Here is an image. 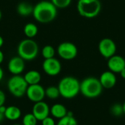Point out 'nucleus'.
<instances>
[{"mask_svg": "<svg viewBox=\"0 0 125 125\" xmlns=\"http://www.w3.org/2000/svg\"><path fill=\"white\" fill-rule=\"evenodd\" d=\"M5 100H6L5 94H4V92L0 89V106L4 105V104L5 103Z\"/></svg>", "mask_w": 125, "mask_h": 125, "instance_id": "nucleus-27", "label": "nucleus"}, {"mask_svg": "<svg viewBox=\"0 0 125 125\" xmlns=\"http://www.w3.org/2000/svg\"><path fill=\"white\" fill-rule=\"evenodd\" d=\"M34 7L29 2L21 1L17 5V12L21 16H28L32 15Z\"/></svg>", "mask_w": 125, "mask_h": 125, "instance_id": "nucleus-18", "label": "nucleus"}, {"mask_svg": "<svg viewBox=\"0 0 125 125\" xmlns=\"http://www.w3.org/2000/svg\"><path fill=\"white\" fill-rule=\"evenodd\" d=\"M122 106H123V111H124V114H125V103H124V105H123Z\"/></svg>", "mask_w": 125, "mask_h": 125, "instance_id": "nucleus-34", "label": "nucleus"}, {"mask_svg": "<svg viewBox=\"0 0 125 125\" xmlns=\"http://www.w3.org/2000/svg\"><path fill=\"white\" fill-rule=\"evenodd\" d=\"M58 89L60 96L65 99H73L80 92V82L72 76L63 78L59 83Z\"/></svg>", "mask_w": 125, "mask_h": 125, "instance_id": "nucleus-2", "label": "nucleus"}, {"mask_svg": "<svg viewBox=\"0 0 125 125\" xmlns=\"http://www.w3.org/2000/svg\"><path fill=\"white\" fill-rule=\"evenodd\" d=\"M111 113H112V114H114V116H121L122 114H124L123 106L122 105H120L119 104L114 105L111 108Z\"/></svg>", "mask_w": 125, "mask_h": 125, "instance_id": "nucleus-25", "label": "nucleus"}, {"mask_svg": "<svg viewBox=\"0 0 125 125\" xmlns=\"http://www.w3.org/2000/svg\"><path fill=\"white\" fill-rule=\"evenodd\" d=\"M31 114L35 116L37 121L42 122L45 118L49 116L50 108L46 103L40 101L34 104Z\"/></svg>", "mask_w": 125, "mask_h": 125, "instance_id": "nucleus-11", "label": "nucleus"}, {"mask_svg": "<svg viewBox=\"0 0 125 125\" xmlns=\"http://www.w3.org/2000/svg\"><path fill=\"white\" fill-rule=\"evenodd\" d=\"M42 70L48 75L56 76L60 73L62 70V64L60 62L54 57L46 59L42 63Z\"/></svg>", "mask_w": 125, "mask_h": 125, "instance_id": "nucleus-9", "label": "nucleus"}, {"mask_svg": "<svg viewBox=\"0 0 125 125\" xmlns=\"http://www.w3.org/2000/svg\"><path fill=\"white\" fill-rule=\"evenodd\" d=\"M119 73H120V75H121V77H122V78L125 79V68H124Z\"/></svg>", "mask_w": 125, "mask_h": 125, "instance_id": "nucleus-30", "label": "nucleus"}, {"mask_svg": "<svg viewBox=\"0 0 125 125\" xmlns=\"http://www.w3.org/2000/svg\"><path fill=\"white\" fill-rule=\"evenodd\" d=\"M56 125H78V122L73 114L67 112V115L60 119Z\"/></svg>", "mask_w": 125, "mask_h": 125, "instance_id": "nucleus-20", "label": "nucleus"}, {"mask_svg": "<svg viewBox=\"0 0 125 125\" xmlns=\"http://www.w3.org/2000/svg\"><path fill=\"white\" fill-rule=\"evenodd\" d=\"M1 12L0 10V20H1Z\"/></svg>", "mask_w": 125, "mask_h": 125, "instance_id": "nucleus-35", "label": "nucleus"}, {"mask_svg": "<svg viewBox=\"0 0 125 125\" xmlns=\"http://www.w3.org/2000/svg\"><path fill=\"white\" fill-rule=\"evenodd\" d=\"M45 96L51 100L57 99L60 96V93L59 91L58 87L56 86H48L46 89H45Z\"/></svg>", "mask_w": 125, "mask_h": 125, "instance_id": "nucleus-21", "label": "nucleus"}, {"mask_svg": "<svg viewBox=\"0 0 125 125\" xmlns=\"http://www.w3.org/2000/svg\"><path fill=\"white\" fill-rule=\"evenodd\" d=\"M98 50L102 56L108 59L116 54V45L113 40L110 38H104L100 41Z\"/></svg>", "mask_w": 125, "mask_h": 125, "instance_id": "nucleus-8", "label": "nucleus"}, {"mask_svg": "<svg viewBox=\"0 0 125 125\" xmlns=\"http://www.w3.org/2000/svg\"><path fill=\"white\" fill-rule=\"evenodd\" d=\"M6 108H7V107H5V106H4V105L0 106V112L4 114V112H5V111H6Z\"/></svg>", "mask_w": 125, "mask_h": 125, "instance_id": "nucleus-29", "label": "nucleus"}, {"mask_svg": "<svg viewBox=\"0 0 125 125\" xmlns=\"http://www.w3.org/2000/svg\"><path fill=\"white\" fill-rule=\"evenodd\" d=\"M102 9L100 0H78L77 10L79 15L86 18H94L97 17Z\"/></svg>", "mask_w": 125, "mask_h": 125, "instance_id": "nucleus-4", "label": "nucleus"}, {"mask_svg": "<svg viewBox=\"0 0 125 125\" xmlns=\"http://www.w3.org/2000/svg\"><path fill=\"white\" fill-rule=\"evenodd\" d=\"M3 77H4V72H3V70L1 69V67H0V81L2 80Z\"/></svg>", "mask_w": 125, "mask_h": 125, "instance_id": "nucleus-31", "label": "nucleus"}, {"mask_svg": "<svg viewBox=\"0 0 125 125\" xmlns=\"http://www.w3.org/2000/svg\"><path fill=\"white\" fill-rule=\"evenodd\" d=\"M28 85H34L40 83L41 81V75L37 70H30L23 76Z\"/></svg>", "mask_w": 125, "mask_h": 125, "instance_id": "nucleus-17", "label": "nucleus"}, {"mask_svg": "<svg viewBox=\"0 0 125 125\" xmlns=\"http://www.w3.org/2000/svg\"><path fill=\"white\" fill-rule=\"evenodd\" d=\"M28 84L23 77L20 75L12 76L7 82V89L10 93L15 97H22L26 94Z\"/></svg>", "mask_w": 125, "mask_h": 125, "instance_id": "nucleus-6", "label": "nucleus"}, {"mask_svg": "<svg viewBox=\"0 0 125 125\" xmlns=\"http://www.w3.org/2000/svg\"><path fill=\"white\" fill-rule=\"evenodd\" d=\"M42 57L46 59H51L54 57L55 55V49L53 48V47L52 45H45L42 48Z\"/></svg>", "mask_w": 125, "mask_h": 125, "instance_id": "nucleus-22", "label": "nucleus"}, {"mask_svg": "<svg viewBox=\"0 0 125 125\" xmlns=\"http://www.w3.org/2000/svg\"><path fill=\"white\" fill-rule=\"evenodd\" d=\"M99 80L103 88L105 89H111L114 87L116 83V77L115 73L110 70L103 73Z\"/></svg>", "mask_w": 125, "mask_h": 125, "instance_id": "nucleus-14", "label": "nucleus"}, {"mask_svg": "<svg viewBox=\"0 0 125 125\" xmlns=\"http://www.w3.org/2000/svg\"><path fill=\"white\" fill-rule=\"evenodd\" d=\"M32 15L39 23H48L57 15V8L51 1L42 0L34 6Z\"/></svg>", "mask_w": 125, "mask_h": 125, "instance_id": "nucleus-1", "label": "nucleus"}, {"mask_svg": "<svg viewBox=\"0 0 125 125\" xmlns=\"http://www.w3.org/2000/svg\"><path fill=\"white\" fill-rule=\"evenodd\" d=\"M4 118V114H2V113H1V112H0V122H1L3 121Z\"/></svg>", "mask_w": 125, "mask_h": 125, "instance_id": "nucleus-33", "label": "nucleus"}, {"mask_svg": "<svg viewBox=\"0 0 125 125\" xmlns=\"http://www.w3.org/2000/svg\"><path fill=\"white\" fill-rule=\"evenodd\" d=\"M18 125V124H15V125Z\"/></svg>", "mask_w": 125, "mask_h": 125, "instance_id": "nucleus-36", "label": "nucleus"}, {"mask_svg": "<svg viewBox=\"0 0 125 125\" xmlns=\"http://www.w3.org/2000/svg\"><path fill=\"white\" fill-rule=\"evenodd\" d=\"M7 68L9 72L13 75L21 74L25 69V61L20 56H14L10 59Z\"/></svg>", "mask_w": 125, "mask_h": 125, "instance_id": "nucleus-12", "label": "nucleus"}, {"mask_svg": "<svg viewBox=\"0 0 125 125\" xmlns=\"http://www.w3.org/2000/svg\"><path fill=\"white\" fill-rule=\"evenodd\" d=\"M26 95L29 100L34 103L42 101L45 97V89L39 83L34 85H29L26 89Z\"/></svg>", "mask_w": 125, "mask_h": 125, "instance_id": "nucleus-10", "label": "nucleus"}, {"mask_svg": "<svg viewBox=\"0 0 125 125\" xmlns=\"http://www.w3.org/2000/svg\"><path fill=\"white\" fill-rule=\"evenodd\" d=\"M42 125H56V123L53 118L48 116L42 121Z\"/></svg>", "mask_w": 125, "mask_h": 125, "instance_id": "nucleus-26", "label": "nucleus"}, {"mask_svg": "<svg viewBox=\"0 0 125 125\" xmlns=\"http://www.w3.org/2000/svg\"><path fill=\"white\" fill-rule=\"evenodd\" d=\"M4 117L10 121L18 120L21 116V111L20 108L15 105H10L6 108L4 112Z\"/></svg>", "mask_w": 125, "mask_h": 125, "instance_id": "nucleus-15", "label": "nucleus"}, {"mask_svg": "<svg viewBox=\"0 0 125 125\" xmlns=\"http://www.w3.org/2000/svg\"><path fill=\"white\" fill-rule=\"evenodd\" d=\"M3 60H4V53H3V52L0 50V64L2 63Z\"/></svg>", "mask_w": 125, "mask_h": 125, "instance_id": "nucleus-28", "label": "nucleus"}, {"mask_svg": "<svg viewBox=\"0 0 125 125\" xmlns=\"http://www.w3.org/2000/svg\"><path fill=\"white\" fill-rule=\"evenodd\" d=\"M17 51L18 56L24 61H31L37 56L39 46L34 40L26 38L19 42Z\"/></svg>", "mask_w": 125, "mask_h": 125, "instance_id": "nucleus-5", "label": "nucleus"}, {"mask_svg": "<svg viewBox=\"0 0 125 125\" xmlns=\"http://www.w3.org/2000/svg\"><path fill=\"white\" fill-rule=\"evenodd\" d=\"M58 55L64 60H73L78 54V48L75 44L70 42H63L57 48Z\"/></svg>", "mask_w": 125, "mask_h": 125, "instance_id": "nucleus-7", "label": "nucleus"}, {"mask_svg": "<svg viewBox=\"0 0 125 125\" xmlns=\"http://www.w3.org/2000/svg\"><path fill=\"white\" fill-rule=\"evenodd\" d=\"M38 28L36 24L33 23H27L23 27V33L29 39H32L37 36Z\"/></svg>", "mask_w": 125, "mask_h": 125, "instance_id": "nucleus-19", "label": "nucleus"}, {"mask_svg": "<svg viewBox=\"0 0 125 125\" xmlns=\"http://www.w3.org/2000/svg\"><path fill=\"white\" fill-rule=\"evenodd\" d=\"M22 123L23 125H37V119L31 113L26 114L23 118Z\"/></svg>", "mask_w": 125, "mask_h": 125, "instance_id": "nucleus-23", "label": "nucleus"}, {"mask_svg": "<svg viewBox=\"0 0 125 125\" xmlns=\"http://www.w3.org/2000/svg\"><path fill=\"white\" fill-rule=\"evenodd\" d=\"M67 110L66 107L62 104H54L50 108V114L56 119H60L67 115Z\"/></svg>", "mask_w": 125, "mask_h": 125, "instance_id": "nucleus-16", "label": "nucleus"}, {"mask_svg": "<svg viewBox=\"0 0 125 125\" xmlns=\"http://www.w3.org/2000/svg\"><path fill=\"white\" fill-rule=\"evenodd\" d=\"M3 44H4V40H3L2 37L0 36V48H1V46L3 45Z\"/></svg>", "mask_w": 125, "mask_h": 125, "instance_id": "nucleus-32", "label": "nucleus"}, {"mask_svg": "<svg viewBox=\"0 0 125 125\" xmlns=\"http://www.w3.org/2000/svg\"><path fill=\"white\" fill-rule=\"evenodd\" d=\"M51 1L57 9H64L70 5L72 0H51Z\"/></svg>", "mask_w": 125, "mask_h": 125, "instance_id": "nucleus-24", "label": "nucleus"}, {"mask_svg": "<svg viewBox=\"0 0 125 125\" xmlns=\"http://www.w3.org/2000/svg\"><path fill=\"white\" fill-rule=\"evenodd\" d=\"M45 1H51V0H45Z\"/></svg>", "mask_w": 125, "mask_h": 125, "instance_id": "nucleus-37", "label": "nucleus"}, {"mask_svg": "<svg viewBox=\"0 0 125 125\" xmlns=\"http://www.w3.org/2000/svg\"><path fill=\"white\" fill-rule=\"evenodd\" d=\"M100 80L94 77H88L80 83V92L86 98L98 97L103 92Z\"/></svg>", "mask_w": 125, "mask_h": 125, "instance_id": "nucleus-3", "label": "nucleus"}, {"mask_svg": "<svg viewBox=\"0 0 125 125\" xmlns=\"http://www.w3.org/2000/svg\"><path fill=\"white\" fill-rule=\"evenodd\" d=\"M108 67L114 73H119L125 68V59L121 56L114 55L108 60Z\"/></svg>", "mask_w": 125, "mask_h": 125, "instance_id": "nucleus-13", "label": "nucleus"}]
</instances>
